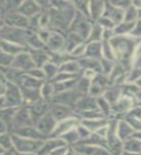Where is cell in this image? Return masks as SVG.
Masks as SVG:
<instances>
[{
    "label": "cell",
    "instance_id": "6da1fadb",
    "mask_svg": "<svg viewBox=\"0 0 141 155\" xmlns=\"http://www.w3.org/2000/svg\"><path fill=\"white\" fill-rule=\"evenodd\" d=\"M31 56L27 53H19L16 57L14 58L13 65L17 67L18 70H29L32 67H34V64L32 63Z\"/></svg>",
    "mask_w": 141,
    "mask_h": 155
},
{
    "label": "cell",
    "instance_id": "e0dca14e",
    "mask_svg": "<svg viewBox=\"0 0 141 155\" xmlns=\"http://www.w3.org/2000/svg\"><path fill=\"white\" fill-rule=\"evenodd\" d=\"M4 129H5V127H4L3 123H1V122H0V133H2L3 131H4Z\"/></svg>",
    "mask_w": 141,
    "mask_h": 155
},
{
    "label": "cell",
    "instance_id": "52a82bcc",
    "mask_svg": "<svg viewBox=\"0 0 141 155\" xmlns=\"http://www.w3.org/2000/svg\"><path fill=\"white\" fill-rule=\"evenodd\" d=\"M0 45H1V48L4 50L5 53H8L10 55H14L17 52L21 51V48L16 46V45H13L11 43H3V42H0Z\"/></svg>",
    "mask_w": 141,
    "mask_h": 155
},
{
    "label": "cell",
    "instance_id": "277c9868",
    "mask_svg": "<svg viewBox=\"0 0 141 155\" xmlns=\"http://www.w3.org/2000/svg\"><path fill=\"white\" fill-rule=\"evenodd\" d=\"M7 21L8 22H10V24H14V25L19 27H26L29 22L25 16H21V15H18V14L10 15Z\"/></svg>",
    "mask_w": 141,
    "mask_h": 155
},
{
    "label": "cell",
    "instance_id": "5bb4252c",
    "mask_svg": "<svg viewBox=\"0 0 141 155\" xmlns=\"http://www.w3.org/2000/svg\"><path fill=\"white\" fill-rule=\"evenodd\" d=\"M61 144H64V142H60V140H53V142H50L46 144V147L45 145V147L43 148V150H50L53 148H56V147H60L59 145Z\"/></svg>",
    "mask_w": 141,
    "mask_h": 155
},
{
    "label": "cell",
    "instance_id": "4fadbf2b",
    "mask_svg": "<svg viewBox=\"0 0 141 155\" xmlns=\"http://www.w3.org/2000/svg\"><path fill=\"white\" fill-rule=\"evenodd\" d=\"M63 69H64V71H68V72L79 71V66L75 62H66L64 66H63Z\"/></svg>",
    "mask_w": 141,
    "mask_h": 155
},
{
    "label": "cell",
    "instance_id": "9c48e42d",
    "mask_svg": "<svg viewBox=\"0 0 141 155\" xmlns=\"http://www.w3.org/2000/svg\"><path fill=\"white\" fill-rule=\"evenodd\" d=\"M52 113H53V115H54V117L63 118V117H65L68 114H69V110H68L67 108H64V107L57 106L52 110Z\"/></svg>",
    "mask_w": 141,
    "mask_h": 155
},
{
    "label": "cell",
    "instance_id": "8992f818",
    "mask_svg": "<svg viewBox=\"0 0 141 155\" xmlns=\"http://www.w3.org/2000/svg\"><path fill=\"white\" fill-rule=\"evenodd\" d=\"M7 101H12L13 104H18L19 103V92L18 90L17 87H14V85L9 86V88L7 90Z\"/></svg>",
    "mask_w": 141,
    "mask_h": 155
},
{
    "label": "cell",
    "instance_id": "8fae6325",
    "mask_svg": "<svg viewBox=\"0 0 141 155\" xmlns=\"http://www.w3.org/2000/svg\"><path fill=\"white\" fill-rule=\"evenodd\" d=\"M45 105L43 103H37L35 106L32 108V110H31V114L34 116V115H41L43 111H45Z\"/></svg>",
    "mask_w": 141,
    "mask_h": 155
},
{
    "label": "cell",
    "instance_id": "3957f363",
    "mask_svg": "<svg viewBox=\"0 0 141 155\" xmlns=\"http://www.w3.org/2000/svg\"><path fill=\"white\" fill-rule=\"evenodd\" d=\"M39 129L42 131V133H50V131L54 126V120L50 115H45L39 121Z\"/></svg>",
    "mask_w": 141,
    "mask_h": 155
},
{
    "label": "cell",
    "instance_id": "d6986e66",
    "mask_svg": "<svg viewBox=\"0 0 141 155\" xmlns=\"http://www.w3.org/2000/svg\"><path fill=\"white\" fill-rule=\"evenodd\" d=\"M3 155H12L11 153H7V154H3Z\"/></svg>",
    "mask_w": 141,
    "mask_h": 155
},
{
    "label": "cell",
    "instance_id": "2e32d148",
    "mask_svg": "<svg viewBox=\"0 0 141 155\" xmlns=\"http://www.w3.org/2000/svg\"><path fill=\"white\" fill-rule=\"evenodd\" d=\"M84 50H85V48L84 47H82V46H77L75 48V51H74V54H81V53H83L84 52Z\"/></svg>",
    "mask_w": 141,
    "mask_h": 155
},
{
    "label": "cell",
    "instance_id": "30bf717a",
    "mask_svg": "<svg viewBox=\"0 0 141 155\" xmlns=\"http://www.w3.org/2000/svg\"><path fill=\"white\" fill-rule=\"evenodd\" d=\"M75 123V120H72V119H70L68 121H65L64 123H62L61 125H59L58 127L56 128L55 130V133H62V132H67L68 130V127L71 128L72 125Z\"/></svg>",
    "mask_w": 141,
    "mask_h": 155
},
{
    "label": "cell",
    "instance_id": "5b68a950",
    "mask_svg": "<svg viewBox=\"0 0 141 155\" xmlns=\"http://www.w3.org/2000/svg\"><path fill=\"white\" fill-rule=\"evenodd\" d=\"M19 11L23 13V15H25V16H31L39 11V6H37L34 2H24L19 7Z\"/></svg>",
    "mask_w": 141,
    "mask_h": 155
},
{
    "label": "cell",
    "instance_id": "ba28073f",
    "mask_svg": "<svg viewBox=\"0 0 141 155\" xmlns=\"http://www.w3.org/2000/svg\"><path fill=\"white\" fill-rule=\"evenodd\" d=\"M33 60L35 61L37 64L41 65L43 63H46V60H47V55L46 53L43 52L41 51H37L35 52H33Z\"/></svg>",
    "mask_w": 141,
    "mask_h": 155
},
{
    "label": "cell",
    "instance_id": "7c38bea8",
    "mask_svg": "<svg viewBox=\"0 0 141 155\" xmlns=\"http://www.w3.org/2000/svg\"><path fill=\"white\" fill-rule=\"evenodd\" d=\"M13 61L12 55L8 54V53H0V64L6 66L13 63Z\"/></svg>",
    "mask_w": 141,
    "mask_h": 155
},
{
    "label": "cell",
    "instance_id": "9a60e30c",
    "mask_svg": "<svg viewBox=\"0 0 141 155\" xmlns=\"http://www.w3.org/2000/svg\"><path fill=\"white\" fill-rule=\"evenodd\" d=\"M56 72V67L52 64H46L45 65V74L47 77H52Z\"/></svg>",
    "mask_w": 141,
    "mask_h": 155
},
{
    "label": "cell",
    "instance_id": "7a4b0ae2",
    "mask_svg": "<svg viewBox=\"0 0 141 155\" xmlns=\"http://www.w3.org/2000/svg\"><path fill=\"white\" fill-rule=\"evenodd\" d=\"M14 143L19 151H25V152L34 151V150L37 149V147L39 148V144H42V143H37L35 142H33V140L18 139V138H14Z\"/></svg>",
    "mask_w": 141,
    "mask_h": 155
},
{
    "label": "cell",
    "instance_id": "ffe728a7",
    "mask_svg": "<svg viewBox=\"0 0 141 155\" xmlns=\"http://www.w3.org/2000/svg\"><path fill=\"white\" fill-rule=\"evenodd\" d=\"M18 155H30V154H18Z\"/></svg>",
    "mask_w": 141,
    "mask_h": 155
},
{
    "label": "cell",
    "instance_id": "ac0fdd59",
    "mask_svg": "<svg viewBox=\"0 0 141 155\" xmlns=\"http://www.w3.org/2000/svg\"><path fill=\"white\" fill-rule=\"evenodd\" d=\"M5 90V87L2 86V84H0V94H2V92H4Z\"/></svg>",
    "mask_w": 141,
    "mask_h": 155
},
{
    "label": "cell",
    "instance_id": "44dd1931",
    "mask_svg": "<svg viewBox=\"0 0 141 155\" xmlns=\"http://www.w3.org/2000/svg\"><path fill=\"white\" fill-rule=\"evenodd\" d=\"M0 26H1V22H0Z\"/></svg>",
    "mask_w": 141,
    "mask_h": 155
}]
</instances>
